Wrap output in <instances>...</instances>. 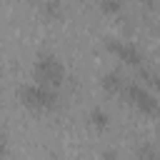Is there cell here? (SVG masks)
Listing matches in <instances>:
<instances>
[{
    "instance_id": "1",
    "label": "cell",
    "mask_w": 160,
    "mask_h": 160,
    "mask_svg": "<svg viewBox=\"0 0 160 160\" xmlns=\"http://www.w3.org/2000/svg\"><path fill=\"white\" fill-rule=\"evenodd\" d=\"M32 75H35V82L38 85H45V88H58L62 80H65V65L60 62L58 55L52 52H40L35 58V65H32Z\"/></svg>"
},
{
    "instance_id": "2",
    "label": "cell",
    "mask_w": 160,
    "mask_h": 160,
    "mask_svg": "<svg viewBox=\"0 0 160 160\" xmlns=\"http://www.w3.org/2000/svg\"><path fill=\"white\" fill-rule=\"evenodd\" d=\"M18 98L22 105L32 108V110H52L58 105V92L52 88H45V85H38V82H28L18 90Z\"/></svg>"
},
{
    "instance_id": "3",
    "label": "cell",
    "mask_w": 160,
    "mask_h": 160,
    "mask_svg": "<svg viewBox=\"0 0 160 160\" xmlns=\"http://www.w3.org/2000/svg\"><path fill=\"white\" fill-rule=\"evenodd\" d=\"M122 95H125V100H128L132 108H138L142 115H155V112H158V98H155L142 82H128V85L122 88Z\"/></svg>"
},
{
    "instance_id": "4",
    "label": "cell",
    "mask_w": 160,
    "mask_h": 160,
    "mask_svg": "<svg viewBox=\"0 0 160 160\" xmlns=\"http://www.w3.org/2000/svg\"><path fill=\"white\" fill-rule=\"evenodd\" d=\"M105 48H108L115 58H120L122 62H128V65H142V52L138 50V45H132V42H128V40L108 38V40H105Z\"/></svg>"
},
{
    "instance_id": "5",
    "label": "cell",
    "mask_w": 160,
    "mask_h": 160,
    "mask_svg": "<svg viewBox=\"0 0 160 160\" xmlns=\"http://www.w3.org/2000/svg\"><path fill=\"white\" fill-rule=\"evenodd\" d=\"M100 85H102V90H105L108 95H120L122 88H125V78H122L118 70H110V72H105V75L100 78Z\"/></svg>"
},
{
    "instance_id": "6",
    "label": "cell",
    "mask_w": 160,
    "mask_h": 160,
    "mask_svg": "<svg viewBox=\"0 0 160 160\" xmlns=\"http://www.w3.org/2000/svg\"><path fill=\"white\" fill-rule=\"evenodd\" d=\"M88 120H90V125H92L95 130H108V125H110V115H108L102 108H92L90 115H88Z\"/></svg>"
},
{
    "instance_id": "7",
    "label": "cell",
    "mask_w": 160,
    "mask_h": 160,
    "mask_svg": "<svg viewBox=\"0 0 160 160\" xmlns=\"http://www.w3.org/2000/svg\"><path fill=\"white\" fill-rule=\"evenodd\" d=\"M138 158H140V160H158L155 145H152V142H142V145L138 148Z\"/></svg>"
},
{
    "instance_id": "8",
    "label": "cell",
    "mask_w": 160,
    "mask_h": 160,
    "mask_svg": "<svg viewBox=\"0 0 160 160\" xmlns=\"http://www.w3.org/2000/svg\"><path fill=\"white\" fill-rule=\"evenodd\" d=\"M100 10L108 12V15H115V12L122 10V2L120 0H105V2H100Z\"/></svg>"
},
{
    "instance_id": "9",
    "label": "cell",
    "mask_w": 160,
    "mask_h": 160,
    "mask_svg": "<svg viewBox=\"0 0 160 160\" xmlns=\"http://www.w3.org/2000/svg\"><path fill=\"white\" fill-rule=\"evenodd\" d=\"M140 80H145L148 85H158V72H155L152 68H145V65H140Z\"/></svg>"
},
{
    "instance_id": "10",
    "label": "cell",
    "mask_w": 160,
    "mask_h": 160,
    "mask_svg": "<svg viewBox=\"0 0 160 160\" xmlns=\"http://www.w3.org/2000/svg\"><path fill=\"white\" fill-rule=\"evenodd\" d=\"M42 10H45L48 15H60V10H62V8H60V2H45V5H42Z\"/></svg>"
},
{
    "instance_id": "11",
    "label": "cell",
    "mask_w": 160,
    "mask_h": 160,
    "mask_svg": "<svg viewBox=\"0 0 160 160\" xmlns=\"http://www.w3.org/2000/svg\"><path fill=\"white\" fill-rule=\"evenodd\" d=\"M100 160H120V155H118L115 150H105V152L100 155Z\"/></svg>"
},
{
    "instance_id": "12",
    "label": "cell",
    "mask_w": 160,
    "mask_h": 160,
    "mask_svg": "<svg viewBox=\"0 0 160 160\" xmlns=\"http://www.w3.org/2000/svg\"><path fill=\"white\" fill-rule=\"evenodd\" d=\"M5 152H8V142H5V140H2V138H0V158H2V155H5Z\"/></svg>"
}]
</instances>
